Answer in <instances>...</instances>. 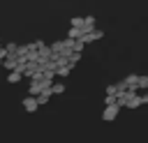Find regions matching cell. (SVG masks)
Here are the masks:
<instances>
[{"mask_svg":"<svg viewBox=\"0 0 148 143\" xmlns=\"http://www.w3.org/2000/svg\"><path fill=\"white\" fill-rule=\"evenodd\" d=\"M37 106H39V101H37V97H32V95H28V97L23 99V108H25L28 113H32V111H37Z\"/></svg>","mask_w":148,"mask_h":143,"instance_id":"cell-1","label":"cell"},{"mask_svg":"<svg viewBox=\"0 0 148 143\" xmlns=\"http://www.w3.org/2000/svg\"><path fill=\"white\" fill-rule=\"evenodd\" d=\"M21 78H23V72H21V69H16V72H9V76H7V81H9V83H18Z\"/></svg>","mask_w":148,"mask_h":143,"instance_id":"cell-2","label":"cell"},{"mask_svg":"<svg viewBox=\"0 0 148 143\" xmlns=\"http://www.w3.org/2000/svg\"><path fill=\"white\" fill-rule=\"evenodd\" d=\"M65 92V83H53L51 85V95H62Z\"/></svg>","mask_w":148,"mask_h":143,"instance_id":"cell-3","label":"cell"},{"mask_svg":"<svg viewBox=\"0 0 148 143\" xmlns=\"http://www.w3.org/2000/svg\"><path fill=\"white\" fill-rule=\"evenodd\" d=\"M2 62H5V60H0V67H2Z\"/></svg>","mask_w":148,"mask_h":143,"instance_id":"cell-4","label":"cell"}]
</instances>
